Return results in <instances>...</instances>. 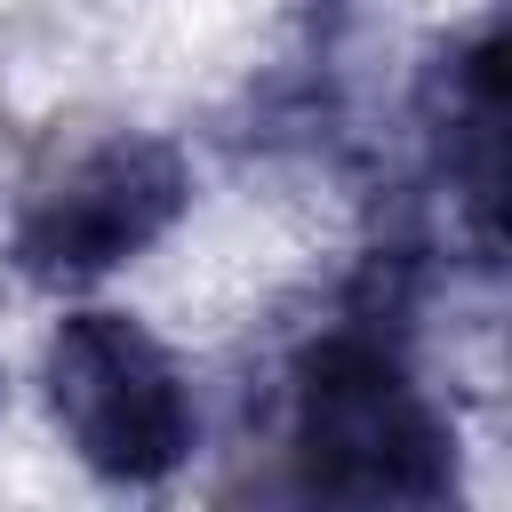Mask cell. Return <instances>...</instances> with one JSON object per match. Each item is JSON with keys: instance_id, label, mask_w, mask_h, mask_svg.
<instances>
[{"instance_id": "obj_3", "label": "cell", "mask_w": 512, "mask_h": 512, "mask_svg": "<svg viewBox=\"0 0 512 512\" xmlns=\"http://www.w3.org/2000/svg\"><path fill=\"white\" fill-rule=\"evenodd\" d=\"M192 208V168L168 136H104L88 152H72L40 192H24L8 256L24 280L40 288H80L104 280L120 264H136L144 248H160Z\"/></svg>"}, {"instance_id": "obj_2", "label": "cell", "mask_w": 512, "mask_h": 512, "mask_svg": "<svg viewBox=\"0 0 512 512\" xmlns=\"http://www.w3.org/2000/svg\"><path fill=\"white\" fill-rule=\"evenodd\" d=\"M40 400L56 440L112 488H160L200 440V400L184 360L160 344V328L112 304H80L48 328Z\"/></svg>"}, {"instance_id": "obj_1", "label": "cell", "mask_w": 512, "mask_h": 512, "mask_svg": "<svg viewBox=\"0 0 512 512\" xmlns=\"http://www.w3.org/2000/svg\"><path fill=\"white\" fill-rule=\"evenodd\" d=\"M288 456L312 496L440 504L456 488V432L384 312L328 320L288 368Z\"/></svg>"}]
</instances>
